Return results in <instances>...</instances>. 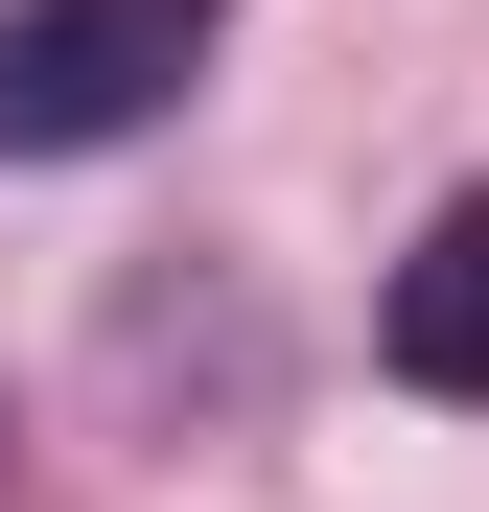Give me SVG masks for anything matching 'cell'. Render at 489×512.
<instances>
[{
    "label": "cell",
    "instance_id": "1",
    "mask_svg": "<svg viewBox=\"0 0 489 512\" xmlns=\"http://www.w3.org/2000/svg\"><path fill=\"white\" fill-rule=\"evenodd\" d=\"M233 0H0V163H94L210 70Z\"/></svg>",
    "mask_w": 489,
    "mask_h": 512
},
{
    "label": "cell",
    "instance_id": "2",
    "mask_svg": "<svg viewBox=\"0 0 489 512\" xmlns=\"http://www.w3.org/2000/svg\"><path fill=\"white\" fill-rule=\"evenodd\" d=\"M373 350H396V396H489V187L373 280Z\"/></svg>",
    "mask_w": 489,
    "mask_h": 512
}]
</instances>
